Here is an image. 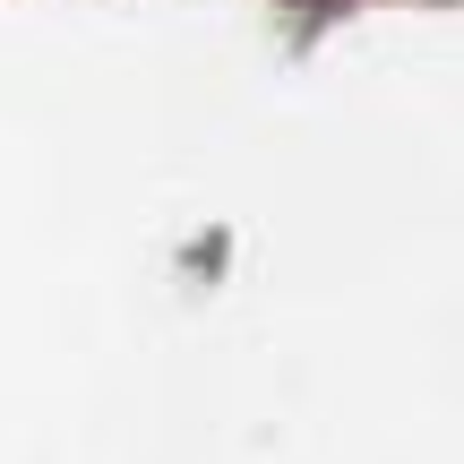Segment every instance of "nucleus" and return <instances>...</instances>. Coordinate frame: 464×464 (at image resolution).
I'll return each instance as SVG.
<instances>
[]
</instances>
